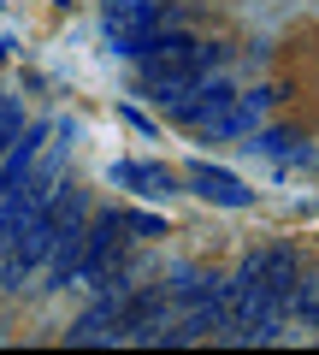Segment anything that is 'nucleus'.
<instances>
[{
  "label": "nucleus",
  "mask_w": 319,
  "mask_h": 355,
  "mask_svg": "<svg viewBox=\"0 0 319 355\" xmlns=\"http://www.w3.org/2000/svg\"><path fill=\"white\" fill-rule=\"evenodd\" d=\"M183 184H190L201 202H213V207H248V196H255V190H243V178H230L225 166H207V160H195L190 172H183Z\"/></svg>",
  "instance_id": "6"
},
{
  "label": "nucleus",
  "mask_w": 319,
  "mask_h": 355,
  "mask_svg": "<svg viewBox=\"0 0 319 355\" xmlns=\"http://www.w3.org/2000/svg\"><path fill=\"white\" fill-rule=\"evenodd\" d=\"M136 65H142V95H154L160 107L183 101L201 83V71H190V65H160V60H136Z\"/></svg>",
  "instance_id": "7"
},
{
  "label": "nucleus",
  "mask_w": 319,
  "mask_h": 355,
  "mask_svg": "<svg viewBox=\"0 0 319 355\" xmlns=\"http://www.w3.org/2000/svg\"><path fill=\"white\" fill-rule=\"evenodd\" d=\"M237 284H255V291H266L272 302L290 308L295 291H302V261H295L284 243H272V249H255L243 254V266H237Z\"/></svg>",
  "instance_id": "3"
},
{
  "label": "nucleus",
  "mask_w": 319,
  "mask_h": 355,
  "mask_svg": "<svg viewBox=\"0 0 319 355\" xmlns=\"http://www.w3.org/2000/svg\"><path fill=\"white\" fill-rule=\"evenodd\" d=\"M255 142L272 154V160H284V154H290V160H302V137H295V130H255Z\"/></svg>",
  "instance_id": "9"
},
{
  "label": "nucleus",
  "mask_w": 319,
  "mask_h": 355,
  "mask_svg": "<svg viewBox=\"0 0 319 355\" xmlns=\"http://www.w3.org/2000/svg\"><path fill=\"white\" fill-rule=\"evenodd\" d=\"M113 178H118V184H130L136 196H148V202H172V196H178V184H183L172 166H142V160H118Z\"/></svg>",
  "instance_id": "8"
},
{
  "label": "nucleus",
  "mask_w": 319,
  "mask_h": 355,
  "mask_svg": "<svg viewBox=\"0 0 319 355\" xmlns=\"http://www.w3.org/2000/svg\"><path fill=\"white\" fill-rule=\"evenodd\" d=\"M101 30L118 53L136 60L142 42L160 30V0H101Z\"/></svg>",
  "instance_id": "4"
},
{
  "label": "nucleus",
  "mask_w": 319,
  "mask_h": 355,
  "mask_svg": "<svg viewBox=\"0 0 319 355\" xmlns=\"http://www.w3.org/2000/svg\"><path fill=\"white\" fill-rule=\"evenodd\" d=\"M266 107H272L266 89L243 95V89H230V83L201 77L183 101H172V119L190 125V130H201V137H219V142H248L260 130V119H266Z\"/></svg>",
  "instance_id": "1"
},
{
  "label": "nucleus",
  "mask_w": 319,
  "mask_h": 355,
  "mask_svg": "<svg viewBox=\"0 0 319 355\" xmlns=\"http://www.w3.org/2000/svg\"><path fill=\"white\" fill-rule=\"evenodd\" d=\"M18 137H24V113H18V101H12V95H0V154L12 148Z\"/></svg>",
  "instance_id": "10"
},
{
  "label": "nucleus",
  "mask_w": 319,
  "mask_h": 355,
  "mask_svg": "<svg viewBox=\"0 0 319 355\" xmlns=\"http://www.w3.org/2000/svg\"><path fill=\"white\" fill-rule=\"evenodd\" d=\"M136 60H160V65H190V71L213 77L225 53H219L213 42H195V36H183V30H154V36L142 42V53H136Z\"/></svg>",
  "instance_id": "5"
},
{
  "label": "nucleus",
  "mask_w": 319,
  "mask_h": 355,
  "mask_svg": "<svg viewBox=\"0 0 319 355\" xmlns=\"http://www.w3.org/2000/svg\"><path fill=\"white\" fill-rule=\"evenodd\" d=\"M136 237H142V231H136V214H118V207L89 214V231H83V266H77V279H89V284L125 279Z\"/></svg>",
  "instance_id": "2"
}]
</instances>
